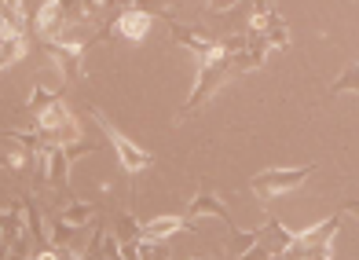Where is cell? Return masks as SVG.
I'll return each instance as SVG.
<instances>
[{"label": "cell", "mask_w": 359, "mask_h": 260, "mask_svg": "<svg viewBox=\"0 0 359 260\" xmlns=\"http://www.w3.org/2000/svg\"><path fill=\"white\" fill-rule=\"evenodd\" d=\"M312 172H316V161H308V165H301V169H264L250 180V191L260 202H268V198H279V194L297 191Z\"/></svg>", "instance_id": "cell-4"}, {"label": "cell", "mask_w": 359, "mask_h": 260, "mask_svg": "<svg viewBox=\"0 0 359 260\" xmlns=\"http://www.w3.org/2000/svg\"><path fill=\"white\" fill-rule=\"evenodd\" d=\"M55 100H62V92H48V88L41 85V81H37V85H34V92H29V103H26V110L37 118V114H41L44 107H52Z\"/></svg>", "instance_id": "cell-18"}, {"label": "cell", "mask_w": 359, "mask_h": 260, "mask_svg": "<svg viewBox=\"0 0 359 260\" xmlns=\"http://www.w3.org/2000/svg\"><path fill=\"white\" fill-rule=\"evenodd\" d=\"M176 231H194V220H187V217H158V220L143 224V238H161L165 242Z\"/></svg>", "instance_id": "cell-11"}, {"label": "cell", "mask_w": 359, "mask_h": 260, "mask_svg": "<svg viewBox=\"0 0 359 260\" xmlns=\"http://www.w3.org/2000/svg\"><path fill=\"white\" fill-rule=\"evenodd\" d=\"M136 260H169V249L161 238H140L136 242Z\"/></svg>", "instance_id": "cell-20"}, {"label": "cell", "mask_w": 359, "mask_h": 260, "mask_svg": "<svg viewBox=\"0 0 359 260\" xmlns=\"http://www.w3.org/2000/svg\"><path fill=\"white\" fill-rule=\"evenodd\" d=\"M48 55H52V62L59 67L62 81H70V85H77L81 81V55H85V48L92 41H70V37H59V41H37Z\"/></svg>", "instance_id": "cell-6"}, {"label": "cell", "mask_w": 359, "mask_h": 260, "mask_svg": "<svg viewBox=\"0 0 359 260\" xmlns=\"http://www.w3.org/2000/svg\"><path fill=\"white\" fill-rule=\"evenodd\" d=\"M165 22H169V34H172V41L180 44V48H187V52L198 59V62H205L209 55L217 52V41L205 34L202 26H184V22H176L172 15H165Z\"/></svg>", "instance_id": "cell-7"}, {"label": "cell", "mask_w": 359, "mask_h": 260, "mask_svg": "<svg viewBox=\"0 0 359 260\" xmlns=\"http://www.w3.org/2000/svg\"><path fill=\"white\" fill-rule=\"evenodd\" d=\"M169 4H172V0H128V8L151 15V19H154V15H161V19H165V15H169Z\"/></svg>", "instance_id": "cell-22"}, {"label": "cell", "mask_w": 359, "mask_h": 260, "mask_svg": "<svg viewBox=\"0 0 359 260\" xmlns=\"http://www.w3.org/2000/svg\"><path fill=\"white\" fill-rule=\"evenodd\" d=\"M151 34V15H143L136 8H125L103 26L100 34H92V41H125V44H143V37Z\"/></svg>", "instance_id": "cell-5"}, {"label": "cell", "mask_w": 359, "mask_h": 260, "mask_svg": "<svg viewBox=\"0 0 359 260\" xmlns=\"http://www.w3.org/2000/svg\"><path fill=\"white\" fill-rule=\"evenodd\" d=\"M194 260H205V256H194Z\"/></svg>", "instance_id": "cell-28"}, {"label": "cell", "mask_w": 359, "mask_h": 260, "mask_svg": "<svg viewBox=\"0 0 359 260\" xmlns=\"http://www.w3.org/2000/svg\"><path fill=\"white\" fill-rule=\"evenodd\" d=\"M81 8H85L88 22L95 26V22H103V19H114V15H118V11H125V8H128V0H81Z\"/></svg>", "instance_id": "cell-13"}, {"label": "cell", "mask_w": 359, "mask_h": 260, "mask_svg": "<svg viewBox=\"0 0 359 260\" xmlns=\"http://www.w3.org/2000/svg\"><path fill=\"white\" fill-rule=\"evenodd\" d=\"M22 217H26V238L34 242V253L41 249H52V242H48V231H44V217H41V205L29 198V194H22Z\"/></svg>", "instance_id": "cell-9"}, {"label": "cell", "mask_w": 359, "mask_h": 260, "mask_svg": "<svg viewBox=\"0 0 359 260\" xmlns=\"http://www.w3.org/2000/svg\"><path fill=\"white\" fill-rule=\"evenodd\" d=\"M257 242H260V227H257V231H238V227H235V231H231V260L246 256Z\"/></svg>", "instance_id": "cell-19"}, {"label": "cell", "mask_w": 359, "mask_h": 260, "mask_svg": "<svg viewBox=\"0 0 359 260\" xmlns=\"http://www.w3.org/2000/svg\"><path fill=\"white\" fill-rule=\"evenodd\" d=\"M341 213H355V217H359V198H352V202H345V209H341Z\"/></svg>", "instance_id": "cell-25"}, {"label": "cell", "mask_w": 359, "mask_h": 260, "mask_svg": "<svg viewBox=\"0 0 359 260\" xmlns=\"http://www.w3.org/2000/svg\"><path fill=\"white\" fill-rule=\"evenodd\" d=\"M114 238H118L121 246H128V242H140V238H143V224H140L133 213H121L118 224H114Z\"/></svg>", "instance_id": "cell-15"}, {"label": "cell", "mask_w": 359, "mask_h": 260, "mask_svg": "<svg viewBox=\"0 0 359 260\" xmlns=\"http://www.w3.org/2000/svg\"><path fill=\"white\" fill-rule=\"evenodd\" d=\"M62 220H67V224H77V227H85V224H95V209L88 205V202H70L67 209H62V213H59Z\"/></svg>", "instance_id": "cell-17"}, {"label": "cell", "mask_w": 359, "mask_h": 260, "mask_svg": "<svg viewBox=\"0 0 359 260\" xmlns=\"http://www.w3.org/2000/svg\"><path fill=\"white\" fill-rule=\"evenodd\" d=\"M29 260H37V256H29Z\"/></svg>", "instance_id": "cell-29"}, {"label": "cell", "mask_w": 359, "mask_h": 260, "mask_svg": "<svg viewBox=\"0 0 359 260\" xmlns=\"http://www.w3.org/2000/svg\"><path fill=\"white\" fill-rule=\"evenodd\" d=\"M264 37H268V48H275V52H286V48H290V26L279 19V15H271Z\"/></svg>", "instance_id": "cell-16"}, {"label": "cell", "mask_w": 359, "mask_h": 260, "mask_svg": "<svg viewBox=\"0 0 359 260\" xmlns=\"http://www.w3.org/2000/svg\"><path fill=\"white\" fill-rule=\"evenodd\" d=\"M0 238L15 246L19 238H26V217H22V202H15L8 213H0Z\"/></svg>", "instance_id": "cell-12"}, {"label": "cell", "mask_w": 359, "mask_h": 260, "mask_svg": "<svg viewBox=\"0 0 359 260\" xmlns=\"http://www.w3.org/2000/svg\"><path fill=\"white\" fill-rule=\"evenodd\" d=\"M0 260H11V246H8L4 238H0Z\"/></svg>", "instance_id": "cell-26"}, {"label": "cell", "mask_w": 359, "mask_h": 260, "mask_svg": "<svg viewBox=\"0 0 359 260\" xmlns=\"http://www.w3.org/2000/svg\"><path fill=\"white\" fill-rule=\"evenodd\" d=\"M355 224H359V220H355Z\"/></svg>", "instance_id": "cell-30"}, {"label": "cell", "mask_w": 359, "mask_h": 260, "mask_svg": "<svg viewBox=\"0 0 359 260\" xmlns=\"http://www.w3.org/2000/svg\"><path fill=\"white\" fill-rule=\"evenodd\" d=\"M260 246H264L271 256H279V253H286V249L293 246V231H290L279 217H268L264 227H260Z\"/></svg>", "instance_id": "cell-10"}, {"label": "cell", "mask_w": 359, "mask_h": 260, "mask_svg": "<svg viewBox=\"0 0 359 260\" xmlns=\"http://www.w3.org/2000/svg\"><path fill=\"white\" fill-rule=\"evenodd\" d=\"M37 260H62V253L52 246V249H41V253H37Z\"/></svg>", "instance_id": "cell-24"}, {"label": "cell", "mask_w": 359, "mask_h": 260, "mask_svg": "<svg viewBox=\"0 0 359 260\" xmlns=\"http://www.w3.org/2000/svg\"><path fill=\"white\" fill-rule=\"evenodd\" d=\"M85 114H88V118H92L95 125H100L103 139L114 147V154H118V161H121V172L128 176V184H133L140 172H147V169L154 165V154H151V151H143V147H136V143L128 139V136H125L121 128L107 118V114H103L100 107H92V103H88V107H85Z\"/></svg>", "instance_id": "cell-1"}, {"label": "cell", "mask_w": 359, "mask_h": 260, "mask_svg": "<svg viewBox=\"0 0 359 260\" xmlns=\"http://www.w3.org/2000/svg\"><path fill=\"white\" fill-rule=\"evenodd\" d=\"M26 52H29V37H26V34H15V37H8V41H0V70L15 67V62H19Z\"/></svg>", "instance_id": "cell-14"}, {"label": "cell", "mask_w": 359, "mask_h": 260, "mask_svg": "<svg viewBox=\"0 0 359 260\" xmlns=\"http://www.w3.org/2000/svg\"><path fill=\"white\" fill-rule=\"evenodd\" d=\"M198 217H217V220H224V224L235 231L231 209H227V205L220 202L217 187L209 184V180H202V184H198V194H194V198H191V205H187V220H198Z\"/></svg>", "instance_id": "cell-8"}, {"label": "cell", "mask_w": 359, "mask_h": 260, "mask_svg": "<svg viewBox=\"0 0 359 260\" xmlns=\"http://www.w3.org/2000/svg\"><path fill=\"white\" fill-rule=\"evenodd\" d=\"M92 151H95V139H81V143H74V147H44L41 151L44 184L55 187V191H70V165H74V158L92 154Z\"/></svg>", "instance_id": "cell-3"}, {"label": "cell", "mask_w": 359, "mask_h": 260, "mask_svg": "<svg viewBox=\"0 0 359 260\" xmlns=\"http://www.w3.org/2000/svg\"><path fill=\"white\" fill-rule=\"evenodd\" d=\"M227 77H231V70H227V55L220 52V44H217V52L209 55L205 62H198V81H194V88H191V95H187V103L180 107L176 121H187L191 114H198V110L205 107V100L224 85Z\"/></svg>", "instance_id": "cell-2"}, {"label": "cell", "mask_w": 359, "mask_h": 260, "mask_svg": "<svg viewBox=\"0 0 359 260\" xmlns=\"http://www.w3.org/2000/svg\"><path fill=\"white\" fill-rule=\"evenodd\" d=\"M0 169H8V154H0Z\"/></svg>", "instance_id": "cell-27"}, {"label": "cell", "mask_w": 359, "mask_h": 260, "mask_svg": "<svg viewBox=\"0 0 359 260\" xmlns=\"http://www.w3.org/2000/svg\"><path fill=\"white\" fill-rule=\"evenodd\" d=\"M205 4H209V11H220L224 15V11H231L235 4H242V0H205Z\"/></svg>", "instance_id": "cell-23"}, {"label": "cell", "mask_w": 359, "mask_h": 260, "mask_svg": "<svg viewBox=\"0 0 359 260\" xmlns=\"http://www.w3.org/2000/svg\"><path fill=\"white\" fill-rule=\"evenodd\" d=\"M345 92H359V62H355V67H348V70H341V77L330 85L334 100H337V95H345Z\"/></svg>", "instance_id": "cell-21"}]
</instances>
